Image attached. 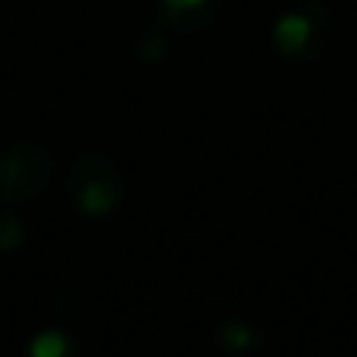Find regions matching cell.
<instances>
[{
    "label": "cell",
    "instance_id": "6da1fadb",
    "mask_svg": "<svg viewBox=\"0 0 357 357\" xmlns=\"http://www.w3.org/2000/svg\"><path fill=\"white\" fill-rule=\"evenodd\" d=\"M66 195L69 204L88 220H104L116 213L126 197V176L119 163L107 154L88 151L79 154L66 169Z\"/></svg>",
    "mask_w": 357,
    "mask_h": 357
},
{
    "label": "cell",
    "instance_id": "8992f818",
    "mask_svg": "<svg viewBox=\"0 0 357 357\" xmlns=\"http://www.w3.org/2000/svg\"><path fill=\"white\" fill-rule=\"evenodd\" d=\"M126 50H129V56L135 63H142V66H154V63H160L163 56H167V38H163L160 25L142 22L129 35V41H126Z\"/></svg>",
    "mask_w": 357,
    "mask_h": 357
},
{
    "label": "cell",
    "instance_id": "5b68a950",
    "mask_svg": "<svg viewBox=\"0 0 357 357\" xmlns=\"http://www.w3.org/2000/svg\"><path fill=\"white\" fill-rule=\"evenodd\" d=\"M213 345L222 354L248 357L264 348V333H260V326H254L248 320H222L213 333Z\"/></svg>",
    "mask_w": 357,
    "mask_h": 357
},
{
    "label": "cell",
    "instance_id": "3957f363",
    "mask_svg": "<svg viewBox=\"0 0 357 357\" xmlns=\"http://www.w3.org/2000/svg\"><path fill=\"white\" fill-rule=\"evenodd\" d=\"M54 178V157L35 142H19L0 154V197L10 204L38 201Z\"/></svg>",
    "mask_w": 357,
    "mask_h": 357
},
{
    "label": "cell",
    "instance_id": "ba28073f",
    "mask_svg": "<svg viewBox=\"0 0 357 357\" xmlns=\"http://www.w3.org/2000/svg\"><path fill=\"white\" fill-rule=\"evenodd\" d=\"M25 241V220L16 210H0V251H16Z\"/></svg>",
    "mask_w": 357,
    "mask_h": 357
},
{
    "label": "cell",
    "instance_id": "277c9868",
    "mask_svg": "<svg viewBox=\"0 0 357 357\" xmlns=\"http://www.w3.org/2000/svg\"><path fill=\"white\" fill-rule=\"evenodd\" d=\"M222 6L226 0H157V16L182 35H195L220 19Z\"/></svg>",
    "mask_w": 357,
    "mask_h": 357
},
{
    "label": "cell",
    "instance_id": "52a82bcc",
    "mask_svg": "<svg viewBox=\"0 0 357 357\" xmlns=\"http://www.w3.org/2000/svg\"><path fill=\"white\" fill-rule=\"evenodd\" d=\"M22 357H82V348L66 329H41L29 345L22 348Z\"/></svg>",
    "mask_w": 357,
    "mask_h": 357
},
{
    "label": "cell",
    "instance_id": "7a4b0ae2",
    "mask_svg": "<svg viewBox=\"0 0 357 357\" xmlns=\"http://www.w3.org/2000/svg\"><path fill=\"white\" fill-rule=\"evenodd\" d=\"M335 16L323 0H298L273 25V47L291 63H310L323 56L333 44Z\"/></svg>",
    "mask_w": 357,
    "mask_h": 357
}]
</instances>
